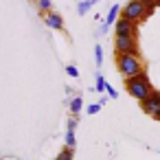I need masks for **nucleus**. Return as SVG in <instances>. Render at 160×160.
I'll return each instance as SVG.
<instances>
[{"label":"nucleus","instance_id":"nucleus-6","mask_svg":"<svg viewBox=\"0 0 160 160\" xmlns=\"http://www.w3.org/2000/svg\"><path fill=\"white\" fill-rule=\"evenodd\" d=\"M140 110H142L145 114L153 116V114L160 110V92H158V90H153L145 101H140Z\"/></svg>","mask_w":160,"mask_h":160},{"label":"nucleus","instance_id":"nucleus-13","mask_svg":"<svg viewBox=\"0 0 160 160\" xmlns=\"http://www.w3.org/2000/svg\"><path fill=\"white\" fill-rule=\"evenodd\" d=\"M90 7H92V5L88 2V0H81V2L77 5V13H79V16H86V13L90 11Z\"/></svg>","mask_w":160,"mask_h":160},{"label":"nucleus","instance_id":"nucleus-4","mask_svg":"<svg viewBox=\"0 0 160 160\" xmlns=\"http://www.w3.org/2000/svg\"><path fill=\"white\" fill-rule=\"evenodd\" d=\"M121 18H125V20H132V22H142V20H147V9H145V5H142V0H129V2L121 9Z\"/></svg>","mask_w":160,"mask_h":160},{"label":"nucleus","instance_id":"nucleus-5","mask_svg":"<svg viewBox=\"0 0 160 160\" xmlns=\"http://www.w3.org/2000/svg\"><path fill=\"white\" fill-rule=\"evenodd\" d=\"M114 31H116V35L138 38V24H136V22H132V20H125V18H118V20H116Z\"/></svg>","mask_w":160,"mask_h":160},{"label":"nucleus","instance_id":"nucleus-18","mask_svg":"<svg viewBox=\"0 0 160 160\" xmlns=\"http://www.w3.org/2000/svg\"><path fill=\"white\" fill-rule=\"evenodd\" d=\"M66 72H68L70 77H79V70H77L75 66H66Z\"/></svg>","mask_w":160,"mask_h":160},{"label":"nucleus","instance_id":"nucleus-21","mask_svg":"<svg viewBox=\"0 0 160 160\" xmlns=\"http://www.w3.org/2000/svg\"><path fill=\"white\" fill-rule=\"evenodd\" d=\"M151 118H153V121H158V123H160V110H158V112H156V114H153V116H151Z\"/></svg>","mask_w":160,"mask_h":160},{"label":"nucleus","instance_id":"nucleus-15","mask_svg":"<svg viewBox=\"0 0 160 160\" xmlns=\"http://www.w3.org/2000/svg\"><path fill=\"white\" fill-rule=\"evenodd\" d=\"M72 156H75V149H70V147H64V151L57 156V160H72Z\"/></svg>","mask_w":160,"mask_h":160},{"label":"nucleus","instance_id":"nucleus-19","mask_svg":"<svg viewBox=\"0 0 160 160\" xmlns=\"http://www.w3.org/2000/svg\"><path fill=\"white\" fill-rule=\"evenodd\" d=\"M105 92H108V97H110V99H116V97H118V92H116L110 83H108V90H105Z\"/></svg>","mask_w":160,"mask_h":160},{"label":"nucleus","instance_id":"nucleus-8","mask_svg":"<svg viewBox=\"0 0 160 160\" xmlns=\"http://www.w3.org/2000/svg\"><path fill=\"white\" fill-rule=\"evenodd\" d=\"M121 9H123V7H118V5H112V7H110V11H108V16H105V24H108V27L116 24V20H118V13H121Z\"/></svg>","mask_w":160,"mask_h":160},{"label":"nucleus","instance_id":"nucleus-11","mask_svg":"<svg viewBox=\"0 0 160 160\" xmlns=\"http://www.w3.org/2000/svg\"><path fill=\"white\" fill-rule=\"evenodd\" d=\"M94 90H97V92H105V90H108V81H105V77H103L101 72L97 75V86H94Z\"/></svg>","mask_w":160,"mask_h":160},{"label":"nucleus","instance_id":"nucleus-7","mask_svg":"<svg viewBox=\"0 0 160 160\" xmlns=\"http://www.w3.org/2000/svg\"><path fill=\"white\" fill-rule=\"evenodd\" d=\"M44 24H46L48 29H53V31H62V29H64V16L57 13V11H48V13L44 16Z\"/></svg>","mask_w":160,"mask_h":160},{"label":"nucleus","instance_id":"nucleus-14","mask_svg":"<svg viewBox=\"0 0 160 160\" xmlns=\"http://www.w3.org/2000/svg\"><path fill=\"white\" fill-rule=\"evenodd\" d=\"M75 129H66V147H70V149H75Z\"/></svg>","mask_w":160,"mask_h":160},{"label":"nucleus","instance_id":"nucleus-12","mask_svg":"<svg viewBox=\"0 0 160 160\" xmlns=\"http://www.w3.org/2000/svg\"><path fill=\"white\" fill-rule=\"evenodd\" d=\"M142 5H145V9H147V18L156 11V7H158V0H142Z\"/></svg>","mask_w":160,"mask_h":160},{"label":"nucleus","instance_id":"nucleus-2","mask_svg":"<svg viewBox=\"0 0 160 160\" xmlns=\"http://www.w3.org/2000/svg\"><path fill=\"white\" fill-rule=\"evenodd\" d=\"M116 68L123 75V79H132V77L145 72V66H142L140 57H136V55H116Z\"/></svg>","mask_w":160,"mask_h":160},{"label":"nucleus","instance_id":"nucleus-1","mask_svg":"<svg viewBox=\"0 0 160 160\" xmlns=\"http://www.w3.org/2000/svg\"><path fill=\"white\" fill-rule=\"evenodd\" d=\"M125 90L129 92V97H134L136 101H145L151 92H153V86L149 81V75L147 72H140L132 79H125Z\"/></svg>","mask_w":160,"mask_h":160},{"label":"nucleus","instance_id":"nucleus-10","mask_svg":"<svg viewBox=\"0 0 160 160\" xmlns=\"http://www.w3.org/2000/svg\"><path fill=\"white\" fill-rule=\"evenodd\" d=\"M35 5H38V11L40 13H48V11H53V2L51 0H35Z\"/></svg>","mask_w":160,"mask_h":160},{"label":"nucleus","instance_id":"nucleus-9","mask_svg":"<svg viewBox=\"0 0 160 160\" xmlns=\"http://www.w3.org/2000/svg\"><path fill=\"white\" fill-rule=\"evenodd\" d=\"M68 108H70L72 114H79V112L83 110V99H81V97H72L70 103H68Z\"/></svg>","mask_w":160,"mask_h":160},{"label":"nucleus","instance_id":"nucleus-3","mask_svg":"<svg viewBox=\"0 0 160 160\" xmlns=\"http://www.w3.org/2000/svg\"><path fill=\"white\" fill-rule=\"evenodd\" d=\"M114 55H136V57H140L138 40L129 38V35H116L114 38Z\"/></svg>","mask_w":160,"mask_h":160},{"label":"nucleus","instance_id":"nucleus-22","mask_svg":"<svg viewBox=\"0 0 160 160\" xmlns=\"http://www.w3.org/2000/svg\"><path fill=\"white\" fill-rule=\"evenodd\" d=\"M88 2H90V5H97V2H99V0H88Z\"/></svg>","mask_w":160,"mask_h":160},{"label":"nucleus","instance_id":"nucleus-17","mask_svg":"<svg viewBox=\"0 0 160 160\" xmlns=\"http://www.w3.org/2000/svg\"><path fill=\"white\" fill-rule=\"evenodd\" d=\"M99 110H101V103H92V105H88V108H86V112H88L90 116H94Z\"/></svg>","mask_w":160,"mask_h":160},{"label":"nucleus","instance_id":"nucleus-16","mask_svg":"<svg viewBox=\"0 0 160 160\" xmlns=\"http://www.w3.org/2000/svg\"><path fill=\"white\" fill-rule=\"evenodd\" d=\"M94 62H97V66H101V62H103V48H101V44L94 46Z\"/></svg>","mask_w":160,"mask_h":160},{"label":"nucleus","instance_id":"nucleus-20","mask_svg":"<svg viewBox=\"0 0 160 160\" xmlns=\"http://www.w3.org/2000/svg\"><path fill=\"white\" fill-rule=\"evenodd\" d=\"M75 127H77V118H70L68 121V129H75Z\"/></svg>","mask_w":160,"mask_h":160}]
</instances>
